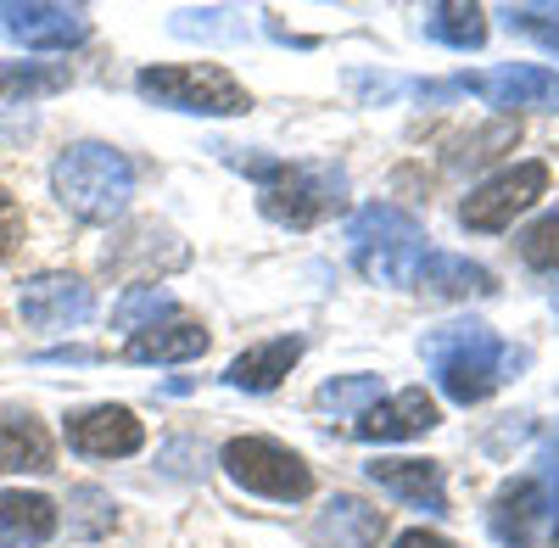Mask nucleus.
I'll return each mask as SVG.
<instances>
[{
    "instance_id": "1",
    "label": "nucleus",
    "mask_w": 559,
    "mask_h": 548,
    "mask_svg": "<svg viewBox=\"0 0 559 548\" xmlns=\"http://www.w3.org/2000/svg\"><path fill=\"white\" fill-rule=\"evenodd\" d=\"M419 353H426V364L437 370V381H442V392L453 397V403H487L509 376L526 364V353H515V347H503L498 336H492V325H442V331H431L426 342H419Z\"/></svg>"
},
{
    "instance_id": "2",
    "label": "nucleus",
    "mask_w": 559,
    "mask_h": 548,
    "mask_svg": "<svg viewBox=\"0 0 559 548\" xmlns=\"http://www.w3.org/2000/svg\"><path fill=\"white\" fill-rule=\"evenodd\" d=\"M426 241H431L426 224L403 207H392V202H369L347 224V258L358 263L364 281H376V286H414L426 258H431Z\"/></svg>"
},
{
    "instance_id": "3",
    "label": "nucleus",
    "mask_w": 559,
    "mask_h": 548,
    "mask_svg": "<svg viewBox=\"0 0 559 548\" xmlns=\"http://www.w3.org/2000/svg\"><path fill=\"white\" fill-rule=\"evenodd\" d=\"M51 191H57V202L73 218L112 224V218H123V207L134 196V168H129V157L118 146L79 141V146H68L51 163Z\"/></svg>"
},
{
    "instance_id": "4",
    "label": "nucleus",
    "mask_w": 559,
    "mask_h": 548,
    "mask_svg": "<svg viewBox=\"0 0 559 548\" xmlns=\"http://www.w3.org/2000/svg\"><path fill=\"white\" fill-rule=\"evenodd\" d=\"M134 90L157 107L174 112H197V118H241L252 112L247 84L218 68V62H168V68H146L134 79Z\"/></svg>"
},
{
    "instance_id": "5",
    "label": "nucleus",
    "mask_w": 559,
    "mask_h": 548,
    "mask_svg": "<svg viewBox=\"0 0 559 548\" xmlns=\"http://www.w3.org/2000/svg\"><path fill=\"white\" fill-rule=\"evenodd\" d=\"M218 465H224V476L236 487H247L258 498H274V504H297V498L313 492L308 460L292 453L286 442H274V437H236V442H224Z\"/></svg>"
},
{
    "instance_id": "6",
    "label": "nucleus",
    "mask_w": 559,
    "mask_h": 548,
    "mask_svg": "<svg viewBox=\"0 0 559 548\" xmlns=\"http://www.w3.org/2000/svg\"><path fill=\"white\" fill-rule=\"evenodd\" d=\"M342 191H347L342 168L280 163V168H274V174L263 179V191H258V207H263V218L286 224V230H308V224L331 218V213L342 207Z\"/></svg>"
},
{
    "instance_id": "7",
    "label": "nucleus",
    "mask_w": 559,
    "mask_h": 548,
    "mask_svg": "<svg viewBox=\"0 0 559 548\" xmlns=\"http://www.w3.org/2000/svg\"><path fill=\"white\" fill-rule=\"evenodd\" d=\"M543 196H548V163H515V168L492 174L487 186H476L471 196H464L459 224L492 236V230H509V224H515L526 207H537Z\"/></svg>"
},
{
    "instance_id": "8",
    "label": "nucleus",
    "mask_w": 559,
    "mask_h": 548,
    "mask_svg": "<svg viewBox=\"0 0 559 548\" xmlns=\"http://www.w3.org/2000/svg\"><path fill=\"white\" fill-rule=\"evenodd\" d=\"M0 34L28 51H68L90 34V12L57 7V0H0Z\"/></svg>"
},
{
    "instance_id": "9",
    "label": "nucleus",
    "mask_w": 559,
    "mask_h": 548,
    "mask_svg": "<svg viewBox=\"0 0 559 548\" xmlns=\"http://www.w3.org/2000/svg\"><path fill=\"white\" fill-rule=\"evenodd\" d=\"M17 308H23V325L34 331H73L96 313V291L79 274H34L17 291Z\"/></svg>"
},
{
    "instance_id": "10",
    "label": "nucleus",
    "mask_w": 559,
    "mask_h": 548,
    "mask_svg": "<svg viewBox=\"0 0 559 548\" xmlns=\"http://www.w3.org/2000/svg\"><path fill=\"white\" fill-rule=\"evenodd\" d=\"M140 442H146V426L123 403H96L68 415V448L84 460H129V453H140Z\"/></svg>"
},
{
    "instance_id": "11",
    "label": "nucleus",
    "mask_w": 559,
    "mask_h": 548,
    "mask_svg": "<svg viewBox=\"0 0 559 548\" xmlns=\"http://www.w3.org/2000/svg\"><path fill=\"white\" fill-rule=\"evenodd\" d=\"M471 90L498 112H559V73L537 68V62L481 73V79H471Z\"/></svg>"
},
{
    "instance_id": "12",
    "label": "nucleus",
    "mask_w": 559,
    "mask_h": 548,
    "mask_svg": "<svg viewBox=\"0 0 559 548\" xmlns=\"http://www.w3.org/2000/svg\"><path fill=\"white\" fill-rule=\"evenodd\" d=\"M437 420H442L437 397L408 386V392H392V397L369 403L364 415L353 420V437H364V442H408V437H426Z\"/></svg>"
},
{
    "instance_id": "13",
    "label": "nucleus",
    "mask_w": 559,
    "mask_h": 548,
    "mask_svg": "<svg viewBox=\"0 0 559 548\" xmlns=\"http://www.w3.org/2000/svg\"><path fill=\"white\" fill-rule=\"evenodd\" d=\"M548 487L543 481H509L498 498H492V510H487V526H492V537L498 543H509V548H532V537H537V526L548 521Z\"/></svg>"
},
{
    "instance_id": "14",
    "label": "nucleus",
    "mask_w": 559,
    "mask_h": 548,
    "mask_svg": "<svg viewBox=\"0 0 559 548\" xmlns=\"http://www.w3.org/2000/svg\"><path fill=\"white\" fill-rule=\"evenodd\" d=\"M207 342H213V336H207L202 319L168 313V319H157L152 331L129 336L123 358H129V364H191V358H202V353H207Z\"/></svg>"
},
{
    "instance_id": "15",
    "label": "nucleus",
    "mask_w": 559,
    "mask_h": 548,
    "mask_svg": "<svg viewBox=\"0 0 559 548\" xmlns=\"http://www.w3.org/2000/svg\"><path fill=\"white\" fill-rule=\"evenodd\" d=\"M369 481L386 487L403 504L426 510V515H448V481L437 460H376L369 465Z\"/></svg>"
},
{
    "instance_id": "16",
    "label": "nucleus",
    "mask_w": 559,
    "mask_h": 548,
    "mask_svg": "<svg viewBox=\"0 0 559 548\" xmlns=\"http://www.w3.org/2000/svg\"><path fill=\"white\" fill-rule=\"evenodd\" d=\"M414 286L426 291L431 302H471V297H492L498 291L492 269H481L471 258H453V252H431Z\"/></svg>"
},
{
    "instance_id": "17",
    "label": "nucleus",
    "mask_w": 559,
    "mask_h": 548,
    "mask_svg": "<svg viewBox=\"0 0 559 548\" xmlns=\"http://www.w3.org/2000/svg\"><path fill=\"white\" fill-rule=\"evenodd\" d=\"M297 358H302V336H274V342L247 347V353L224 370V381L236 386V392H274L280 381L297 370Z\"/></svg>"
},
{
    "instance_id": "18",
    "label": "nucleus",
    "mask_w": 559,
    "mask_h": 548,
    "mask_svg": "<svg viewBox=\"0 0 559 548\" xmlns=\"http://www.w3.org/2000/svg\"><path fill=\"white\" fill-rule=\"evenodd\" d=\"M0 470H12V476L51 470V431L28 408H0Z\"/></svg>"
},
{
    "instance_id": "19",
    "label": "nucleus",
    "mask_w": 559,
    "mask_h": 548,
    "mask_svg": "<svg viewBox=\"0 0 559 548\" xmlns=\"http://www.w3.org/2000/svg\"><path fill=\"white\" fill-rule=\"evenodd\" d=\"M0 537H7L12 548H39L57 537V504L45 492H0Z\"/></svg>"
},
{
    "instance_id": "20",
    "label": "nucleus",
    "mask_w": 559,
    "mask_h": 548,
    "mask_svg": "<svg viewBox=\"0 0 559 548\" xmlns=\"http://www.w3.org/2000/svg\"><path fill=\"white\" fill-rule=\"evenodd\" d=\"M426 28L431 39L453 45V51H481L487 45V12L481 7H464V0H442V7H426Z\"/></svg>"
},
{
    "instance_id": "21",
    "label": "nucleus",
    "mask_w": 559,
    "mask_h": 548,
    "mask_svg": "<svg viewBox=\"0 0 559 548\" xmlns=\"http://www.w3.org/2000/svg\"><path fill=\"white\" fill-rule=\"evenodd\" d=\"M324 532L347 548H376L386 537V510H369L364 498H331V515H324Z\"/></svg>"
},
{
    "instance_id": "22",
    "label": "nucleus",
    "mask_w": 559,
    "mask_h": 548,
    "mask_svg": "<svg viewBox=\"0 0 559 548\" xmlns=\"http://www.w3.org/2000/svg\"><path fill=\"white\" fill-rule=\"evenodd\" d=\"M168 313H179L168 291H157V286H129V297L112 308V325L129 331V336H140V331H152L157 319H168Z\"/></svg>"
},
{
    "instance_id": "23",
    "label": "nucleus",
    "mask_w": 559,
    "mask_h": 548,
    "mask_svg": "<svg viewBox=\"0 0 559 548\" xmlns=\"http://www.w3.org/2000/svg\"><path fill=\"white\" fill-rule=\"evenodd\" d=\"M376 397H381V381L376 376H336V381L319 386V408H336L342 420H358Z\"/></svg>"
},
{
    "instance_id": "24",
    "label": "nucleus",
    "mask_w": 559,
    "mask_h": 548,
    "mask_svg": "<svg viewBox=\"0 0 559 548\" xmlns=\"http://www.w3.org/2000/svg\"><path fill=\"white\" fill-rule=\"evenodd\" d=\"M68 73L62 68H39V62H0V102L7 96H51L62 90Z\"/></svg>"
},
{
    "instance_id": "25",
    "label": "nucleus",
    "mask_w": 559,
    "mask_h": 548,
    "mask_svg": "<svg viewBox=\"0 0 559 548\" xmlns=\"http://www.w3.org/2000/svg\"><path fill=\"white\" fill-rule=\"evenodd\" d=\"M521 258L532 269H559V213L526 224V230H521Z\"/></svg>"
},
{
    "instance_id": "26",
    "label": "nucleus",
    "mask_w": 559,
    "mask_h": 548,
    "mask_svg": "<svg viewBox=\"0 0 559 548\" xmlns=\"http://www.w3.org/2000/svg\"><path fill=\"white\" fill-rule=\"evenodd\" d=\"M17 241H23V207L12 202V191H0V258H12Z\"/></svg>"
},
{
    "instance_id": "27",
    "label": "nucleus",
    "mask_w": 559,
    "mask_h": 548,
    "mask_svg": "<svg viewBox=\"0 0 559 548\" xmlns=\"http://www.w3.org/2000/svg\"><path fill=\"white\" fill-rule=\"evenodd\" d=\"M503 17H509V28H526V34H537V39L548 45V51H559V28H554V23H532V17H526V12H515V7H509Z\"/></svg>"
},
{
    "instance_id": "28",
    "label": "nucleus",
    "mask_w": 559,
    "mask_h": 548,
    "mask_svg": "<svg viewBox=\"0 0 559 548\" xmlns=\"http://www.w3.org/2000/svg\"><path fill=\"white\" fill-rule=\"evenodd\" d=\"M392 548H453V543H448L442 532H426V526H414V532H403V537H397Z\"/></svg>"
},
{
    "instance_id": "29",
    "label": "nucleus",
    "mask_w": 559,
    "mask_h": 548,
    "mask_svg": "<svg viewBox=\"0 0 559 548\" xmlns=\"http://www.w3.org/2000/svg\"><path fill=\"white\" fill-rule=\"evenodd\" d=\"M90 358H96L90 347H51L45 353V364H90Z\"/></svg>"
},
{
    "instance_id": "30",
    "label": "nucleus",
    "mask_w": 559,
    "mask_h": 548,
    "mask_svg": "<svg viewBox=\"0 0 559 548\" xmlns=\"http://www.w3.org/2000/svg\"><path fill=\"white\" fill-rule=\"evenodd\" d=\"M521 12H526L532 23H543V17H559V7H521Z\"/></svg>"
},
{
    "instance_id": "31",
    "label": "nucleus",
    "mask_w": 559,
    "mask_h": 548,
    "mask_svg": "<svg viewBox=\"0 0 559 548\" xmlns=\"http://www.w3.org/2000/svg\"><path fill=\"white\" fill-rule=\"evenodd\" d=\"M554 548H559V532H554Z\"/></svg>"
}]
</instances>
